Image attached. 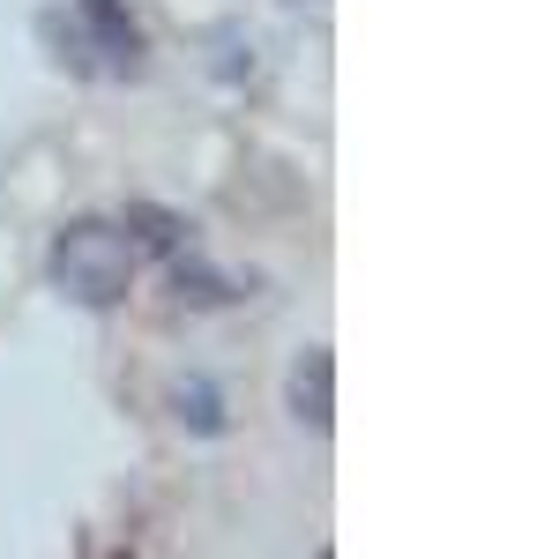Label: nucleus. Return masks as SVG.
Here are the masks:
<instances>
[{"mask_svg": "<svg viewBox=\"0 0 537 559\" xmlns=\"http://www.w3.org/2000/svg\"><path fill=\"white\" fill-rule=\"evenodd\" d=\"M52 276L83 306H112L134 276V247L112 224H75V231H60V247H52Z\"/></svg>", "mask_w": 537, "mask_h": 559, "instance_id": "obj_1", "label": "nucleus"}, {"mask_svg": "<svg viewBox=\"0 0 537 559\" xmlns=\"http://www.w3.org/2000/svg\"><path fill=\"white\" fill-rule=\"evenodd\" d=\"M172 411H179V426H194V432H224V395L210 381H179L172 388Z\"/></svg>", "mask_w": 537, "mask_h": 559, "instance_id": "obj_3", "label": "nucleus"}, {"mask_svg": "<svg viewBox=\"0 0 537 559\" xmlns=\"http://www.w3.org/2000/svg\"><path fill=\"white\" fill-rule=\"evenodd\" d=\"M291 411H299L307 426H329V350H307V358L291 366Z\"/></svg>", "mask_w": 537, "mask_h": 559, "instance_id": "obj_2", "label": "nucleus"}]
</instances>
